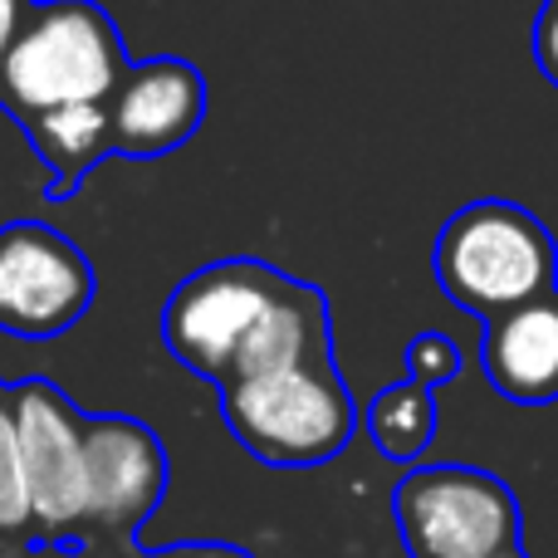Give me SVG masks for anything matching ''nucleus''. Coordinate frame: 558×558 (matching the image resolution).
Segmentation results:
<instances>
[{
    "instance_id": "dca6fc26",
    "label": "nucleus",
    "mask_w": 558,
    "mask_h": 558,
    "mask_svg": "<svg viewBox=\"0 0 558 558\" xmlns=\"http://www.w3.org/2000/svg\"><path fill=\"white\" fill-rule=\"evenodd\" d=\"M137 558H255L241 544H221V539H186V544H167V549L137 554Z\"/></svg>"
},
{
    "instance_id": "f8f14e48",
    "label": "nucleus",
    "mask_w": 558,
    "mask_h": 558,
    "mask_svg": "<svg viewBox=\"0 0 558 558\" xmlns=\"http://www.w3.org/2000/svg\"><path fill=\"white\" fill-rule=\"evenodd\" d=\"M436 392L412 377L402 383H387L383 392L367 402V436L373 446L397 465H416L426 456V446L436 441Z\"/></svg>"
},
{
    "instance_id": "7ed1b4c3",
    "label": "nucleus",
    "mask_w": 558,
    "mask_h": 558,
    "mask_svg": "<svg viewBox=\"0 0 558 558\" xmlns=\"http://www.w3.org/2000/svg\"><path fill=\"white\" fill-rule=\"evenodd\" d=\"M432 270L456 308L475 318H500L558 289V241L530 206L485 196L441 226L432 245Z\"/></svg>"
},
{
    "instance_id": "423d86ee",
    "label": "nucleus",
    "mask_w": 558,
    "mask_h": 558,
    "mask_svg": "<svg viewBox=\"0 0 558 558\" xmlns=\"http://www.w3.org/2000/svg\"><path fill=\"white\" fill-rule=\"evenodd\" d=\"M98 275L88 255L49 221L0 226V333L49 343L94 308Z\"/></svg>"
},
{
    "instance_id": "39448f33",
    "label": "nucleus",
    "mask_w": 558,
    "mask_h": 558,
    "mask_svg": "<svg viewBox=\"0 0 558 558\" xmlns=\"http://www.w3.org/2000/svg\"><path fill=\"white\" fill-rule=\"evenodd\" d=\"M397 539L412 558H490L520 544L524 510L481 465H412L392 490Z\"/></svg>"
},
{
    "instance_id": "9b49d317",
    "label": "nucleus",
    "mask_w": 558,
    "mask_h": 558,
    "mask_svg": "<svg viewBox=\"0 0 558 558\" xmlns=\"http://www.w3.org/2000/svg\"><path fill=\"white\" fill-rule=\"evenodd\" d=\"M25 137L35 157L49 172V202H69L84 186V177L113 153V118L108 104H84V108H54V113L25 118Z\"/></svg>"
},
{
    "instance_id": "0eeeda50",
    "label": "nucleus",
    "mask_w": 558,
    "mask_h": 558,
    "mask_svg": "<svg viewBox=\"0 0 558 558\" xmlns=\"http://www.w3.org/2000/svg\"><path fill=\"white\" fill-rule=\"evenodd\" d=\"M35 539H84V412L45 377L10 383Z\"/></svg>"
},
{
    "instance_id": "ddd939ff",
    "label": "nucleus",
    "mask_w": 558,
    "mask_h": 558,
    "mask_svg": "<svg viewBox=\"0 0 558 558\" xmlns=\"http://www.w3.org/2000/svg\"><path fill=\"white\" fill-rule=\"evenodd\" d=\"M25 539H35V514H29L25 465H20L10 387L0 383V549H5V544H25Z\"/></svg>"
},
{
    "instance_id": "9d476101",
    "label": "nucleus",
    "mask_w": 558,
    "mask_h": 558,
    "mask_svg": "<svg viewBox=\"0 0 558 558\" xmlns=\"http://www.w3.org/2000/svg\"><path fill=\"white\" fill-rule=\"evenodd\" d=\"M481 363L505 402H558V289L500 318H485Z\"/></svg>"
},
{
    "instance_id": "4468645a",
    "label": "nucleus",
    "mask_w": 558,
    "mask_h": 558,
    "mask_svg": "<svg viewBox=\"0 0 558 558\" xmlns=\"http://www.w3.org/2000/svg\"><path fill=\"white\" fill-rule=\"evenodd\" d=\"M402 367H407L412 383H422V387H432L436 392V387H446V383L461 377L465 353H461V343H456L451 333H416L412 343H407Z\"/></svg>"
},
{
    "instance_id": "a211bd4d",
    "label": "nucleus",
    "mask_w": 558,
    "mask_h": 558,
    "mask_svg": "<svg viewBox=\"0 0 558 558\" xmlns=\"http://www.w3.org/2000/svg\"><path fill=\"white\" fill-rule=\"evenodd\" d=\"M0 558H78V549L59 539H25V544H5Z\"/></svg>"
},
{
    "instance_id": "6e6552de",
    "label": "nucleus",
    "mask_w": 558,
    "mask_h": 558,
    "mask_svg": "<svg viewBox=\"0 0 558 558\" xmlns=\"http://www.w3.org/2000/svg\"><path fill=\"white\" fill-rule=\"evenodd\" d=\"M167 481V446L147 422L118 412L84 416V524L133 544L143 520L162 505Z\"/></svg>"
},
{
    "instance_id": "6ab92c4d",
    "label": "nucleus",
    "mask_w": 558,
    "mask_h": 558,
    "mask_svg": "<svg viewBox=\"0 0 558 558\" xmlns=\"http://www.w3.org/2000/svg\"><path fill=\"white\" fill-rule=\"evenodd\" d=\"M490 558H530V554H524V544H510V549H500V554H490Z\"/></svg>"
},
{
    "instance_id": "2eb2a0df",
    "label": "nucleus",
    "mask_w": 558,
    "mask_h": 558,
    "mask_svg": "<svg viewBox=\"0 0 558 558\" xmlns=\"http://www.w3.org/2000/svg\"><path fill=\"white\" fill-rule=\"evenodd\" d=\"M534 64L558 88V0H544L534 15Z\"/></svg>"
},
{
    "instance_id": "f3484780",
    "label": "nucleus",
    "mask_w": 558,
    "mask_h": 558,
    "mask_svg": "<svg viewBox=\"0 0 558 558\" xmlns=\"http://www.w3.org/2000/svg\"><path fill=\"white\" fill-rule=\"evenodd\" d=\"M29 10H35V0H0V64H5L10 45H15V35L25 29Z\"/></svg>"
},
{
    "instance_id": "f257e3e1",
    "label": "nucleus",
    "mask_w": 558,
    "mask_h": 558,
    "mask_svg": "<svg viewBox=\"0 0 558 558\" xmlns=\"http://www.w3.org/2000/svg\"><path fill=\"white\" fill-rule=\"evenodd\" d=\"M162 343L186 373L216 383L275 373L333 353L328 299L318 284L235 255L192 270L162 304Z\"/></svg>"
},
{
    "instance_id": "f03ea898",
    "label": "nucleus",
    "mask_w": 558,
    "mask_h": 558,
    "mask_svg": "<svg viewBox=\"0 0 558 558\" xmlns=\"http://www.w3.org/2000/svg\"><path fill=\"white\" fill-rule=\"evenodd\" d=\"M128 64L123 35L98 0H35L0 64V108L25 123L54 108L108 104Z\"/></svg>"
},
{
    "instance_id": "20e7f679",
    "label": "nucleus",
    "mask_w": 558,
    "mask_h": 558,
    "mask_svg": "<svg viewBox=\"0 0 558 558\" xmlns=\"http://www.w3.org/2000/svg\"><path fill=\"white\" fill-rule=\"evenodd\" d=\"M221 412L235 441L279 471L338 461L357 426V407L333 353L221 387Z\"/></svg>"
},
{
    "instance_id": "1a4fd4ad",
    "label": "nucleus",
    "mask_w": 558,
    "mask_h": 558,
    "mask_svg": "<svg viewBox=\"0 0 558 558\" xmlns=\"http://www.w3.org/2000/svg\"><path fill=\"white\" fill-rule=\"evenodd\" d=\"M206 78L192 59L157 54L143 64H128L118 78L113 98H108V118H113V153L118 157H167L196 137L206 123Z\"/></svg>"
}]
</instances>
